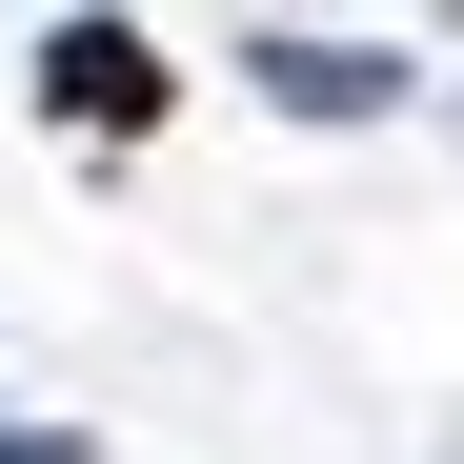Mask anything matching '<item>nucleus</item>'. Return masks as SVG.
Here are the masks:
<instances>
[{
    "instance_id": "obj_2",
    "label": "nucleus",
    "mask_w": 464,
    "mask_h": 464,
    "mask_svg": "<svg viewBox=\"0 0 464 464\" xmlns=\"http://www.w3.org/2000/svg\"><path fill=\"white\" fill-rule=\"evenodd\" d=\"M41 121L141 141V121H162V41H141V21H41Z\"/></svg>"
},
{
    "instance_id": "obj_1",
    "label": "nucleus",
    "mask_w": 464,
    "mask_h": 464,
    "mask_svg": "<svg viewBox=\"0 0 464 464\" xmlns=\"http://www.w3.org/2000/svg\"><path fill=\"white\" fill-rule=\"evenodd\" d=\"M243 82H263L283 121H383V102H424V61H404V41H343V21H263Z\"/></svg>"
}]
</instances>
